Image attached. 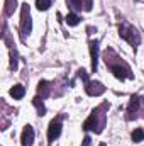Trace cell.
<instances>
[{"instance_id": "cell-1", "label": "cell", "mask_w": 144, "mask_h": 146, "mask_svg": "<svg viewBox=\"0 0 144 146\" xmlns=\"http://www.w3.org/2000/svg\"><path fill=\"white\" fill-rule=\"evenodd\" d=\"M104 107H105V106H104ZM104 107L93 110V112H92V115L85 121V124H83V129H85V131L102 133V129L105 127V114L102 112V110H104Z\"/></svg>"}, {"instance_id": "cell-2", "label": "cell", "mask_w": 144, "mask_h": 146, "mask_svg": "<svg viewBox=\"0 0 144 146\" xmlns=\"http://www.w3.org/2000/svg\"><path fill=\"white\" fill-rule=\"evenodd\" d=\"M119 34L122 39H126L131 46H137L139 42H141V36H139V33H137V29L136 27H132L131 24H127V22H124V24H120V27H119Z\"/></svg>"}, {"instance_id": "cell-3", "label": "cell", "mask_w": 144, "mask_h": 146, "mask_svg": "<svg viewBox=\"0 0 144 146\" xmlns=\"http://www.w3.org/2000/svg\"><path fill=\"white\" fill-rule=\"evenodd\" d=\"M107 66H110V72L114 73L115 78L119 80H126V78H132V73L129 70V66L122 65V63H112V61H107Z\"/></svg>"}, {"instance_id": "cell-4", "label": "cell", "mask_w": 144, "mask_h": 146, "mask_svg": "<svg viewBox=\"0 0 144 146\" xmlns=\"http://www.w3.org/2000/svg\"><path fill=\"white\" fill-rule=\"evenodd\" d=\"M31 29H32V21H31L29 5L24 3V5H22V10H20V31H22V36L29 34Z\"/></svg>"}, {"instance_id": "cell-5", "label": "cell", "mask_w": 144, "mask_h": 146, "mask_svg": "<svg viewBox=\"0 0 144 146\" xmlns=\"http://www.w3.org/2000/svg\"><path fill=\"white\" fill-rule=\"evenodd\" d=\"M85 92L92 97H98L105 92V87L100 82H93V80H87L85 82Z\"/></svg>"}, {"instance_id": "cell-6", "label": "cell", "mask_w": 144, "mask_h": 146, "mask_svg": "<svg viewBox=\"0 0 144 146\" xmlns=\"http://www.w3.org/2000/svg\"><path fill=\"white\" fill-rule=\"evenodd\" d=\"M61 134V117H58L56 121H53L49 124V129H48V139L49 141H54L56 138H59Z\"/></svg>"}, {"instance_id": "cell-7", "label": "cell", "mask_w": 144, "mask_h": 146, "mask_svg": "<svg viewBox=\"0 0 144 146\" xmlns=\"http://www.w3.org/2000/svg\"><path fill=\"white\" fill-rule=\"evenodd\" d=\"M20 143H22V146H34V129L31 126H26L24 127Z\"/></svg>"}, {"instance_id": "cell-8", "label": "cell", "mask_w": 144, "mask_h": 146, "mask_svg": "<svg viewBox=\"0 0 144 146\" xmlns=\"http://www.w3.org/2000/svg\"><path fill=\"white\" fill-rule=\"evenodd\" d=\"M73 10H92V0H66Z\"/></svg>"}, {"instance_id": "cell-9", "label": "cell", "mask_w": 144, "mask_h": 146, "mask_svg": "<svg viewBox=\"0 0 144 146\" xmlns=\"http://www.w3.org/2000/svg\"><path fill=\"white\" fill-rule=\"evenodd\" d=\"M90 56H92V72H95L98 63V41H90Z\"/></svg>"}, {"instance_id": "cell-10", "label": "cell", "mask_w": 144, "mask_h": 146, "mask_svg": "<svg viewBox=\"0 0 144 146\" xmlns=\"http://www.w3.org/2000/svg\"><path fill=\"white\" fill-rule=\"evenodd\" d=\"M141 102H143V100H141L139 97H136V95L131 99V104H129V109H127V114H129L127 117H129V119H132L134 114L139 112V106H141Z\"/></svg>"}, {"instance_id": "cell-11", "label": "cell", "mask_w": 144, "mask_h": 146, "mask_svg": "<svg viewBox=\"0 0 144 146\" xmlns=\"http://www.w3.org/2000/svg\"><path fill=\"white\" fill-rule=\"evenodd\" d=\"M10 95L14 97V99H17V100H20L24 95H26V88L22 87V85H14L12 88H10Z\"/></svg>"}, {"instance_id": "cell-12", "label": "cell", "mask_w": 144, "mask_h": 146, "mask_svg": "<svg viewBox=\"0 0 144 146\" xmlns=\"http://www.w3.org/2000/svg\"><path fill=\"white\" fill-rule=\"evenodd\" d=\"M48 85H49L48 82H41V83H39V87H37V94L41 95V99H44V97L49 95V87H48Z\"/></svg>"}, {"instance_id": "cell-13", "label": "cell", "mask_w": 144, "mask_h": 146, "mask_svg": "<svg viewBox=\"0 0 144 146\" xmlns=\"http://www.w3.org/2000/svg\"><path fill=\"white\" fill-rule=\"evenodd\" d=\"M15 7H17V2L15 0H5V9H3L5 15H12L14 10H15Z\"/></svg>"}, {"instance_id": "cell-14", "label": "cell", "mask_w": 144, "mask_h": 146, "mask_svg": "<svg viewBox=\"0 0 144 146\" xmlns=\"http://www.w3.org/2000/svg\"><path fill=\"white\" fill-rule=\"evenodd\" d=\"M132 141H134V143H141V141H144V131L143 129L132 131Z\"/></svg>"}, {"instance_id": "cell-15", "label": "cell", "mask_w": 144, "mask_h": 146, "mask_svg": "<svg viewBox=\"0 0 144 146\" xmlns=\"http://www.w3.org/2000/svg\"><path fill=\"white\" fill-rule=\"evenodd\" d=\"M66 24L68 26H78L80 24V17L76 14H68L66 15Z\"/></svg>"}, {"instance_id": "cell-16", "label": "cell", "mask_w": 144, "mask_h": 146, "mask_svg": "<svg viewBox=\"0 0 144 146\" xmlns=\"http://www.w3.org/2000/svg\"><path fill=\"white\" fill-rule=\"evenodd\" d=\"M36 7L39 10H48L51 7V0H36Z\"/></svg>"}, {"instance_id": "cell-17", "label": "cell", "mask_w": 144, "mask_h": 146, "mask_svg": "<svg viewBox=\"0 0 144 146\" xmlns=\"http://www.w3.org/2000/svg\"><path fill=\"white\" fill-rule=\"evenodd\" d=\"M34 106L37 107L39 115H44V114H46V107H44V104H42V100H41L39 97H36V99H34Z\"/></svg>"}, {"instance_id": "cell-18", "label": "cell", "mask_w": 144, "mask_h": 146, "mask_svg": "<svg viewBox=\"0 0 144 146\" xmlns=\"http://www.w3.org/2000/svg\"><path fill=\"white\" fill-rule=\"evenodd\" d=\"M10 53H12V61H10V68H12V70H17V53H15V49H10Z\"/></svg>"}, {"instance_id": "cell-19", "label": "cell", "mask_w": 144, "mask_h": 146, "mask_svg": "<svg viewBox=\"0 0 144 146\" xmlns=\"http://www.w3.org/2000/svg\"><path fill=\"white\" fill-rule=\"evenodd\" d=\"M92 145V139H90V136H85V139H83V146H90Z\"/></svg>"}, {"instance_id": "cell-20", "label": "cell", "mask_w": 144, "mask_h": 146, "mask_svg": "<svg viewBox=\"0 0 144 146\" xmlns=\"http://www.w3.org/2000/svg\"><path fill=\"white\" fill-rule=\"evenodd\" d=\"M100 146H105V145H100Z\"/></svg>"}]
</instances>
